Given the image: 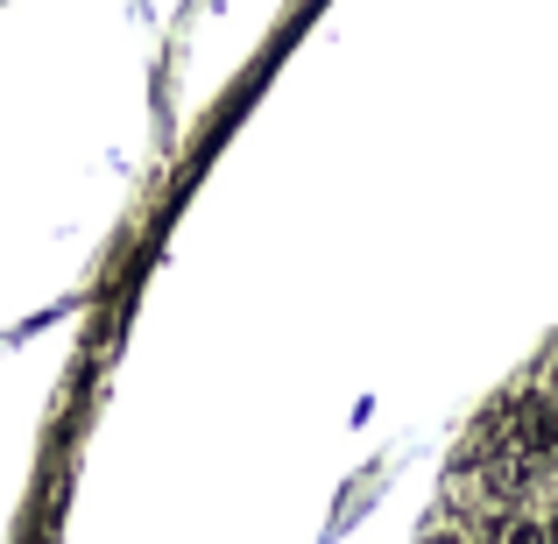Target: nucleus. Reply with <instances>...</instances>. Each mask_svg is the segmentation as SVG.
I'll return each instance as SVG.
<instances>
[{
    "mask_svg": "<svg viewBox=\"0 0 558 544\" xmlns=\"http://www.w3.org/2000/svg\"><path fill=\"white\" fill-rule=\"evenodd\" d=\"M502 438L509 446L502 452H517V460H558V396H523L517 410H509V424H502Z\"/></svg>",
    "mask_w": 558,
    "mask_h": 544,
    "instance_id": "f257e3e1",
    "label": "nucleus"
},
{
    "mask_svg": "<svg viewBox=\"0 0 558 544\" xmlns=\"http://www.w3.org/2000/svg\"><path fill=\"white\" fill-rule=\"evenodd\" d=\"M488 544H558L545 517H531V509H502V517H488Z\"/></svg>",
    "mask_w": 558,
    "mask_h": 544,
    "instance_id": "f03ea898",
    "label": "nucleus"
}]
</instances>
